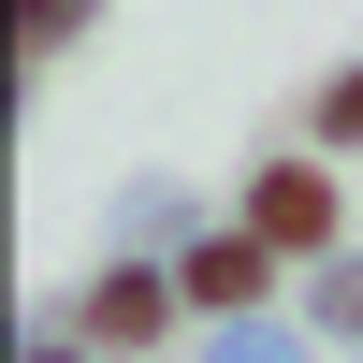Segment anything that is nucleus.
Returning a JSON list of instances; mask_svg holds the SVG:
<instances>
[{
  "label": "nucleus",
  "instance_id": "4",
  "mask_svg": "<svg viewBox=\"0 0 363 363\" xmlns=\"http://www.w3.org/2000/svg\"><path fill=\"white\" fill-rule=\"evenodd\" d=\"M335 320H349V335H363V277H335Z\"/></svg>",
  "mask_w": 363,
  "mask_h": 363
},
{
  "label": "nucleus",
  "instance_id": "1",
  "mask_svg": "<svg viewBox=\"0 0 363 363\" xmlns=\"http://www.w3.org/2000/svg\"><path fill=\"white\" fill-rule=\"evenodd\" d=\"M262 233H277V247H320V233H335V189H320V174H277V189H262Z\"/></svg>",
  "mask_w": 363,
  "mask_h": 363
},
{
  "label": "nucleus",
  "instance_id": "2",
  "mask_svg": "<svg viewBox=\"0 0 363 363\" xmlns=\"http://www.w3.org/2000/svg\"><path fill=\"white\" fill-rule=\"evenodd\" d=\"M189 291H203V306H247V291H262V247H203Z\"/></svg>",
  "mask_w": 363,
  "mask_h": 363
},
{
  "label": "nucleus",
  "instance_id": "3",
  "mask_svg": "<svg viewBox=\"0 0 363 363\" xmlns=\"http://www.w3.org/2000/svg\"><path fill=\"white\" fill-rule=\"evenodd\" d=\"M335 131H363V73H349V87H335Z\"/></svg>",
  "mask_w": 363,
  "mask_h": 363
}]
</instances>
